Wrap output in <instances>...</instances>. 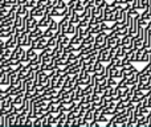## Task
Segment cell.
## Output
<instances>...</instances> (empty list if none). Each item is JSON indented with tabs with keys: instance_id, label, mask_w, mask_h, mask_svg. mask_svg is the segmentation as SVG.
<instances>
[{
	"instance_id": "obj_1",
	"label": "cell",
	"mask_w": 151,
	"mask_h": 127,
	"mask_svg": "<svg viewBox=\"0 0 151 127\" xmlns=\"http://www.w3.org/2000/svg\"><path fill=\"white\" fill-rule=\"evenodd\" d=\"M106 34H107V32H105V31H101L99 33H97L96 36H94L93 48H96V49L99 50V49L106 47Z\"/></svg>"
},
{
	"instance_id": "obj_2",
	"label": "cell",
	"mask_w": 151,
	"mask_h": 127,
	"mask_svg": "<svg viewBox=\"0 0 151 127\" xmlns=\"http://www.w3.org/2000/svg\"><path fill=\"white\" fill-rule=\"evenodd\" d=\"M13 107V97L12 95H8L7 98H4L1 101V105H0V113L1 114H7L12 110Z\"/></svg>"
},
{
	"instance_id": "obj_3",
	"label": "cell",
	"mask_w": 151,
	"mask_h": 127,
	"mask_svg": "<svg viewBox=\"0 0 151 127\" xmlns=\"http://www.w3.org/2000/svg\"><path fill=\"white\" fill-rule=\"evenodd\" d=\"M47 42H48V39H45L44 36H40V37H37V39H33V40H32L31 47L35 48V49L39 52V50H42L44 48L48 47Z\"/></svg>"
},
{
	"instance_id": "obj_4",
	"label": "cell",
	"mask_w": 151,
	"mask_h": 127,
	"mask_svg": "<svg viewBox=\"0 0 151 127\" xmlns=\"http://www.w3.org/2000/svg\"><path fill=\"white\" fill-rule=\"evenodd\" d=\"M98 60L104 64L110 62V60H111V49H109V48H106V47L102 48V49H99Z\"/></svg>"
},
{
	"instance_id": "obj_5",
	"label": "cell",
	"mask_w": 151,
	"mask_h": 127,
	"mask_svg": "<svg viewBox=\"0 0 151 127\" xmlns=\"http://www.w3.org/2000/svg\"><path fill=\"white\" fill-rule=\"evenodd\" d=\"M24 53H25V48H23L21 45H16V47L12 49V53H11V57L9 58L20 61V58L24 56Z\"/></svg>"
},
{
	"instance_id": "obj_6",
	"label": "cell",
	"mask_w": 151,
	"mask_h": 127,
	"mask_svg": "<svg viewBox=\"0 0 151 127\" xmlns=\"http://www.w3.org/2000/svg\"><path fill=\"white\" fill-rule=\"evenodd\" d=\"M142 40H143V48L147 50H150L151 49V32L149 31L147 27H145V32H143Z\"/></svg>"
},
{
	"instance_id": "obj_7",
	"label": "cell",
	"mask_w": 151,
	"mask_h": 127,
	"mask_svg": "<svg viewBox=\"0 0 151 127\" xmlns=\"http://www.w3.org/2000/svg\"><path fill=\"white\" fill-rule=\"evenodd\" d=\"M121 47L123 48L125 50H129L133 48V37L130 36V34H125V36L121 39Z\"/></svg>"
},
{
	"instance_id": "obj_8",
	"label": "cell",
	"mask_w": 151,
	"mask_h": 127,
	"mask_svg": "<svg viewBox=\"0 0 151 127\" xmlns=\"http://www.w3.org/2000/svg\"><path fill=\"white\" fill-rule=\"evenodd\" d=\"M121 42V39H118V37L114 36H106V48H109V49H114L117 45H119Z\"/></svg>"
},
{
	"instance_id": "obj_9",
	"label": "cell",
	"mask_w": 151,
	"mask_h": 127,
	"mask_svg": "<svg viewBox=\"0 0 151 127\" xmlns=\"http://www.w3.org/2000/svg\"><path fill=\"white\" fill-rule=\"evenodd\" d=\"M44 9H45V5H35L33 8L29 9V12H31V16L39 19V17H41V16L44 15Z\"/></svg>"
},
{
	"instance_id": "obj_10",
	"label": "cell",
	"mask_w": 151,
	"mask_h": 127,
	"mask_svg": "<svg viewBox=\"0 0 151 127\" xmlns=\"http://www.w3.org/2000/svg\"><path fill=\"white\" fill-rule=\"evenodd\" d=\"M52 16L50 15H42L41 17H39V20H37V27H40V28H47L48 25H49V23L52 21Z\"/></svg>"
},
{
	"instance_id": "obj_11",
	"label": "cell",
	"mask_w": 151,
	"mask_h": 127,
	"mask_svg": "<svg viewBox=\"0 0 151 127\" xmlns=\"http://www.w3.org/2000/svg\"><path fill=\"white\" fill-rule=\"evenodd\" d=\"M93 73L96 75H105V65L104 62H101L99 60L94 61V70Z\"/></svg>"
},
{
	"instance_id": "obj_12",
	"label": "cell",
	"mask_w": 151,
	"mask_h": 127,
	"mask_svg": "<svg viewBox=\"0 0 151 127\" xmlns=\"http://www.w3.org/2000/svg\"><path fill=\"white\" fill-rule=\"evenodd\" d=\"M69 24V17L68 15L63 16V19H61V21H58V27H57V32L56 33H64L66 29V27H68Z\"/></svg>"
},
{
	"instance_id": "obj_13",
	"label": "cell",
	"mask_w": 151,
	"mask_h": 127,
	"mask_svg": "<svg viewBox=\"0 0 151 127\" xmlns=\"http://www.w3.org/2000/svg\"><path fill=\"white\" fill-rule=\"evenodd\" d=\"M24 23H25V28L27 31H32V29L35 28V27H37V19L33 17V16H29L28 19H23Z\"/></svg>"
},
{
	"instance_id": "obj_14",
	"label": "cell",
	"mask_w": 151,
	"mask_h": 127,
	"mask_svg": "<svg viewBox=\"0 0 151 127\" xmlns=\"http://www.w3.org/2000/svg\"><path fill=\"white\" fill-rule=\"evenodd\" d=\"M149 125V117L147 115H139L137 119V126L135 127H147Z\"/></svg>"
},
{
	"instance_id": "obj_15",
	"label": "cell",
	"mask_w": 151,
	"mask_h": 127,
	"mask_svg": "<svg viewBox=\"0 0 151 127\" xmlns=\"http://www.w3.org/2000/svg\"><path fill=\"white\" fill-rule=\"evenodd\" d=\"M113 52H114V56L115 57H119V58H123L126 56V50L123 49L122 47H121V44L119 45H117V47L113 49Z\"/></svg>"
},
{
	"instance_id": "obj_16",
	"label": "cell",
	"mask_w": 151,
	"mask_h": 127,
	"mask_svg": "<svg viewBox=\"0 0 151 127\" xmlns=\"http://www.w3.org/2000/svg\"><path fill=\"white\" fill-rule=\"evenodd\" d=\"M29 36H31L32 39H37V37L42 36V28H40V27H35L32 31H29Z\"/></svg>"
},
{
	"instance_id": "obj_17",
	"label": "cell",
	"mask_w": 151,
	"mask_h": 127,
	"mask_svg": "<svg viewBox=\"0 0 151 127\" xmlns=\"http://www.w3.org/2000/svg\"><path fill=\"white\" fill-rule=\"evenodd\" d=\"M139 48H143V40H142V37L134 36L133 37V49H139Z\"/></svg>"
},
{
	"instance_id": "obj_18",
	"label": "cell",
	"mask_w": 151,
	"mask_h": 127,
	"mask_svg": "<svg viewBox=\"0 0 151 127\" xmlns=\"http://www.w3.org/2000/svg\"><path fill=\"white\" fill-rule=\"evenodd\" d=\"M37 55H39V53H37V50L35 49V48H32V47H29L28 49L25 50V56H27V60H28V61H31L32 58H35Z\"/></svg>"
},
{
	"instance_id": "obj_19",
	"label": "cell",
	"mask_w": 151,
	"mask_h": 127,
	"mask_svg": "<svg viewBox=\"0 0 151 127\" xmlns=\"http://www.w3.org/2000/svg\"><path fill=\"white\" fill-rule=\"evenodd\" d=\"M48 47L49 48H55L56 45L58 44V37H57V33L55 34V36H52V37H49V39H48Z\"/></svg>"
},
{
	"instance_id": "obj_20",
	"label": "cell",
	"mask_w": 151,
	"mask_h": 127,
	"mask_svg": "<svg viewBox=\"0 0 151 127\" xmlns=\"http://www.w3.org/2000/svg\"><path fill=\"white\" fill-rule=\"evenodd\" d=\"M64 33H65V34H68V36H72V34H74V33H76V24L69 23Z\"/></svg>"
},
{
	"instance_id": "obj_21",
	"label": "cell",
	"mask_w": 151,
	"mask_h": 127,
	"mask_svg": "<svg viewBox=\"0 0 151 127\" xmlns=\"http://www.w3.org/2000/svg\"><path fill=\"white\" fill-rule=\"evenodd\" d=\"M149 60H150V50H147V49H145L143 48V52H142V56H141V61L139 62H149Z\"/></svg>"
},
{
	"instance_id": "obj_22",
	"label": "cell",
	"mask_w": 151,
	"mask_h": 127,
	"mask_svg": "<svg viewBox=\"0 0 151 127\" xmlns=\"http://www.w3.org/2000/svg\"><path fill=\"white\" fill-rule=\"evenodd\" d=\"M9 80H11V77H9V73L8 72H4V74H3V77H1V81H0V85H9Z\"/></svg>"
},
{
	"instance_id": "obj_23",
	"label": "cell",
	"mask_w": 151,
	"mask_h": 127,
	"mask_svg": "<svg viewBox=\"0 0 151 127\" xmlns=\"http://www.w3.org/2000/svg\"><path fill=\"white\" fill-rule=\"evenodd\" d=\"M101 97H102L101 93H98V91H93V94H91V102H93V103L99 102L101 101Z\"/></svg>"
},
{
	"instance_id": "obj_24",
	"label": "cell",
	"mask_w": 151,
	"mask_h": 127,
	"mask_svg": "<svg viewBox=\"0 0 151 127\" xmlns=\"http://www.w3.org/2000/svg\"><path fill=\"white\" fill-rule=\"evenodd\" d=\"M83 118H85L86 121H89V122H91V121L94 119V113L91 111V110H86V111L83 113Z\"/></svg>"
},
{
	"instance_id": "obj_25",
	"label": "cell",
	"mask_w": 151,
	"mask_h": 127,
	"mask_svg": "<svg viewBox=\"0 0 151 127\" xmlns=\"http://www.w3.org/2000/svg\"><path fill=\"white\" fill-rule=\"evenodd\" d=\"M57 27H58V21H56L55 17H53L52 21L49 23V25H48L47 28H49L50 31H53V32H57Z\"/></svg>"
},
{
	"instance_id": "obj_26",
	"label": "cell",
	"mask_w": 151,
	"mask_h": 127,
	"mask_svg": "<svg viewBox=\"0 0 151 127\" xmlns=\"http://www.w3.org/2000/svg\"><path fill=\"white\" fill-rule=\"evenodd\" d=\"M56 34V32H53V31H50L49 28H45V31H42V36L45 37V39H49V37H52V36H55Z\"/></svg>"
},
{
	"instance_id": "obj_27",
	"label": "cell",
	"mask_w": 151,
	"mask_h": 127,
	"mask_svg": "<svg viewBox=\"0 0 151 127\" xmlns=\"http://www.w3.org/2000/svg\"><path fill=\"white\" fill-rule=\"evenodd\" d=\"M139 73H145V74H147V75H151V62H147L143 69L139 70Z\"/></svg>"
},
{
	"instance_id": "obj_28",
	"label": "cell",
	"mask_w": 151,
	"mask_h": 127,
	"mask_svg": "<svg viewBox=\"0 0 151 127\" xmlns=\"http://www.w3.org/2000/svg\"><path fill=\"white\" fill-rule=\"evenodd\" d=\"M56 7L60 8V9H63L64 7H66V1H64V0H58L57 4H56Z\"/></svg>"
},
{
	"instance_id": "obj_29",
	"label": "cell",
	"mask_w": 151,
	"mask_h": 127,
	"mask_svg": "<svg viewBox=\"0 0 151 127\" xmlns=\"http://www.w3.org/2000/svg\"><path fill=\"white\" fill-rule=\"evenodd\" d=\"M58 0H45V4L47 5H50V7H55L56 4H57Z\"/></svg>"
},
{
	"instance_id": "obj_30",
	"label": "cell",
	"mask_w": 151,
	"mask_h": 127,
	"mask_svg": "<svg viewBox=\"0 0 151 127\" xmlns=\"http://www.w3.org/2000/svg\"><path fill=\"white\" fill-rule=\"evenodd\" d=\"M113 3H114L115 5H123L126 1H125V0H114V1H113Z\"/></svg>"
},
{
	"instance_id": "obj_31",
	"label": "cell",
	"mask_w": 151,
	"mask_h": 127,
	"mask_svg": "<svg viewBox=\"0 0 151 127\" xmlns=\"http://www.w3.org/2000/svg\"><path fill=\"white\" fill-rule=\"evenodd\" d=\"M149 127H151V117H149V125H147Z\"/></svg>"
}]
</instances>
